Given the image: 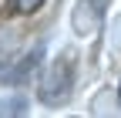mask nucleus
I'll list each match as a JSON object with an SVG mask.
<instances>
[{"label":"nucleus","mask_w":121,"mask_h":118,"mask_svg":"<svg viewBox=\"0 0 121 118\" xmlns=\"http://www.w3.org/2000/svg\"><path fill=\"white\" fill-rule=\"evenodd\" d=\"M71 81H74V61L71 57H57L51 64V71H47V78H44V84H40V101L44 105H60V101H67Z\"/></svg>","instance_id":"1"},{"label":"nucleus","mask_w":121,"mask_h":118,"mask_svg":"<svg viewBox=\"0 0 121 118\" xmlns=\"http://www.w3.org/2000/svg\"><path fill=\"white\" fill-rule=\"evenodd\" d=\"M101 24V4L98 0H81L78 7H74V31H78L81 37L94 34Z\"/></svg>","instance_id":"2"},{"label":"nucleus","mask_w":121,"mask_h":118,"mask_svg":"<svg viewBox=\"0 0 121 118\" xmlns=\"http://www.w3.org/2000/svg\"><path fill=\"white\" fill-rule=\"evenodd\" d=\"M37 64H40V47H34V51H30V57H24V61H20V68L13 71V81H20L27 71H34Z\"/></svg>","instance_id":"3"},{"label":"nucleus","mask_w":121,"mask_h":118,"mask_svg":"<svg viewBox=\"0 0 121 118\" xmlns=\"http://www.w3.org/2000/svg\"><path fill=\"white\" fill-rule=\"evenodd\" d=\"M27 101L24 98H0V115H24Z\"/></svg>","instance_id":"4"},{"label":"nucleus","mask_w":121,"mask_h":118,"mask_svg":"<svg viewBox=\"0 0 121 118\" xmlns=\"http://www.w3.org/2000/svg\"><path fill=\"white\" fill-rule=\"evenodd\" d=\"M44 0H20V10H37Z\"/></svg>","instance_id":"5"},{"label":"nucleus","mask_w":121,"mask_h":118,"mask_svg":"<svg viewBox=\"0 0 121 118\" xmlns=\"http://www.w3.org/2000/svg\"><path fill=\"white\" fill-rule=\"evenodd\" d=\"M114 44H121V20H118V31H114Z\"/></svg>","instance_id":"6"}]
</instances>
